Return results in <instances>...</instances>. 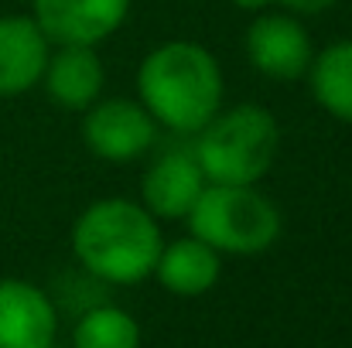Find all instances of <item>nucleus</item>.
I'll return each mask as SVG.
<instances>
[{
  "mask_svg": "<svg viewBox=\"0 0 352 348\" xmlns=\"http://www.w3.org/2000/svg\"><path fill=\"white\" fill-rule=\"evenodd\" d=\"M144 110L157 126L195 137L223 110V69L199 41H164L147 51L137 72Z\"/></svg>",
  "mask_w": 352,
  "mask_h": 348,
  "instance_id": "obj_1",
  "label": "nucleus"
},
{
  "mask_svg": "<svg viewBox=\"0 0 352 348\" xmlns=\"http://www.w3.org/2000/svg\"><path fill=\"white\" fill-rule=\"evenodd\" d=\"M164 239L157 219L126 198L93 202L72 229V249L82 270L100 283H140L154 273Z\"/></svg>",
  "mask_w": 352,
  "mask_h": 348,
  "instance_id": "obj_2",
  "label": "nucleus"
},
{
  "mask_svg": "<svg viewBox=\"0 0 352 348\" xmlns=\"http://www.w3.org/2000/svg\"><path fill=\"white\" fill-rule=\"evenodd\" d=\"M280 147L277 119L256 103L219 110L199 133L192 157L209 185H256Z\"/></svg>",
  "mask_w": 352,
  "mask_h": 348,
  "instance_id": "obj_3",
  "label": "nucleus"
},
{
  "mask_svg": "<svg viewBox=\"0 0 352 348\" xmlns=\"http://www.w3.org/2000/svg\"><path fill=\"white\" fill-rule=\"evenodd\" d=\"M188 226L216 253L256 256L277 242L280 212L253 185H206L188 212Z\"/></svg>",
  "mask_w": 352,
  "mask_h": 348,
  "instance_id": "obj_4",
  "label": "nucleus"
},
{
  "mask_svg": "<svg viewBox=\"0 0 352 348\" xmlns=\"http://www.w3.org/2000/svg\"><path fill=\"white\" fill-rule=\"evenodd\" d=\"M246 58L260 76L274 82H294L308 76L315 45L294 14L260 10V17L246 31Z\"/></svg>",
  "mask_w": 352,
  "mask_h": 348,
  "instance_id": "obj_5",
  "label": "nucleus"
},
{
  "mask_svg": "<svg viewBox=\"0 0 352 348\" xmlns=\"http://www.w3.org/2000/svg\"><path fill=\"white\" fill-rule=\"evenodd\" d=\"M86 147L110 164H126L144 157L157 140V123L137 100H96L82 123Z\"/></svg>",
  "mask_w": 352,
  "mask_h": 348,
  "instance_id": "obj_6",
  "label": "nucleus"
},
{
  "mask_svg": "<svg viewBox=\"0 0 352 348\" xmlns=\"http://www.w3.org/2000/svg\"><path fill=\"white\" fill-rule=\"evenodd\" d=\"M130 0H34V24L48 45H100L126 21Z\"/></svg>",
  "mask_w": 352,
  "mask_h": 348,
  "instance_id": "obj_7",
  "label": "nucleus"
},
{
  "mask_svg": "<svg viewBox=\"0 0 352 348\" xmlns=\"http://www.w3.org/2000/svg\"><path fill=\"white\" fill-rule=\"evenodd\" d=\"M58 314L48 294L28 280H0V348L55 345Z\"/></svg>",
  "mask_w": 352,
  "mask_h": 348,
  "instance_id": "obj_8",
  "label": "nucleus"
},
{
  "mask_svg": "<svg viewBox=\"0 0 352 348\" xmlns=\"http://www.w3.org/2000/svg\"><path fill=\"white\" fill-rule=\"evenodd\" d=\"M206 185L209 181L192 154H164L147 167L144 185H140V198L154 219L178 222V219H188V212L195 209Z\"/></svg>",
  "mask_w": 352,
  "mask_h": 348,
  "instance_id": "obj_9",
  "label": "nucleus"
},
{
  "mask_svg": "<svg viewBox=\"0 0 352 348\" xmlns=\"http://www.w3.org/2000/svg\"><path fill=\"white\" fill-rule=\"evenodd\" d=\"M48 38L28 14L0 17V100L21 96L41 82L48 65Z\"/></svg>",
  "mask_w": 352,
  "mask_h": 348,
  "instance_id": "obj_10",
  "label": "nucleus"
},
{
  "mask_svg": "<svg viewBox=\"0 0 352 348\" xmlns=\"http://www.w3.org/2000/svg\"><path fill=\"white\" fill-rule=\"evenodd\" d=\"M41 79L52 103L62 110H89L103 93L107 69L93 45H58V51H48Z\"/></svg>",
  "mask_w": 352,
  "mask_h": 348,
  "instance_id": "obj_11",
  "label": "nucleus"
},
{
  "mask_svg": "<svg viewBox=\"0 0 352 348\" xmlns=\"http://www.w3.org/2000/svg\"><path fill=\"white\" fill-rule=\"evenodd\" d=\"M219 256L223 253H216L199 235H185V239L161 246L157 263H154V277L175 297H199V294L216 287L219 270H223Z\"/></svg>",
  "mask_w": 352,
  "mask_h": 348,
  "instance_id": "obj_12",
  "label": "nucleus"
},
{
  "mask_svg": "<svg viewBox=\"0 0 352 348\" xmlns=\"http://www.w3.org/2000/svg\"><path fill=\"white\" fill-rule=\"evenodd\" d=\"M315 103L329 116L352 123V41H336L311 58L308 69Z\"/></svg>",
  "mask_w": 352,
  "mask_h": 348,
  "instance_id": "obj_13",
  "label": "nucleus"
},
{
  "mask_svg": "<svg viewBox=\"0 0 352 348\" xmlns=\"http://www.w3.org/2000/svg\"><path fill=\"white\" fill-rule=\"evenodd\" d=\"M72 348H140V328L113 304H93L76 321Z\"/></svg>",
  "mask_w": 352,
  "mask_h": 348,
  "instance_id": "obj_14",
  "label": "nucleus"
},
{
  "mask_svg": "<svg viewBox=\"0 0 352 348\" xmlns=\"http://www.w3.org/2000/svg\"><path fill=\"white\" fill-rule=\"evenodd\" d=\"M277 3L287 7V10H294V14H318V10L336 7L339 0H277Z\"/></svg>",
  "mask_w": 352,
  "mask_h": 348,
  "instance_id": "obj_15",
  "label": "nucleus"
},
{
  "mask_svg": "<svg viewBox=\"0 0 352 348\" xmlns=\"http://www.w3.org/2000/svg\"><path fill=\"white\" fill-rule=\"evenodd\" d=\"M239 10H253V14H260V10H267V7H274L277 0H233Z\"/></svg>",
  "mask_w": 352,
  "mask_h": 348,
  "instance_id": "obj_16",
  "label": "nucleus"
},
{
  "mask_svg": "<svg viewBox=\"0 0 352 348\" xmlns=\"http://www.w3.org/2000/svg\"><path fill=\"white\" fill-rule=\"evenodd\" d=\"M48 348H58V345H48Z\"/></svg>",
  "mask_w": 352,
  "mask_h": 348,
  "instance_id": "obj_17",
  "label": "nucleus"
}]
</instances>
